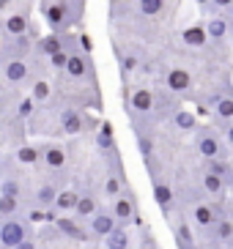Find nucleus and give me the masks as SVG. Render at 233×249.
<instances>
[{
	"instance_id": "1",
	"label": "nucleus",
	"mask_w": 233,
	"mask_h": 249,
	"mask_svg": "<svg viewBox=\"0 0 233 249\" xmlns=\"http://www.w3.org/2000/svg\"><path fill=\"white\" fill-rule=\"evenodd\" d=\"M28 238H30L28 222L17 219V216H8V219H3V225H0V247H3V249H14L17 244L28 241Z\"/></svg>"
},
{
	"instance_id": "2",
	"label": "nucleus",
	"mask_w": 233,
	"mask_h": 249,
	"mask_svg": "<svg viewBox=\"0 0 233 249\" xmlns=\"http://www.w3.org/2000/svg\"><path fill=\"white\" fill-rule=\"evenodd\" d=\"M195 151L203 156V159H219V156H225V145H222V140H219L217 132H212L209 126L197 129V134H195Z\"/></svg>"
},
{
	"instance_id": "3",
	"label": "nucleus",
	"mask_w": 233,
	"mask_h": 249,
	"mask_svg": "<svg viewBox=\"0 0 233 249\" xmlns=\"http://www.w3.org/2000/svg\"><path fill=\"white\" fill-rule=\"evenodd\" d=\"M219 216H222V213H219V208H214V205H209V203H195V205H192V211H190L192 225H195L200 233H209Z\"/></svg>"
},
{
	"instance_id": "4",
	"label": "nucleus",
	"mask_w": 233,
	"mask_h": 249,
	"mask_svg": "<svg viewBox=\"0 0 233 249\" xmlns=\"http://www.w3.org/2000/svg\"><path fill=\"white\" fill-rule=\"evenodd\" d=\"M156 102H154V118L156 121H168V118H173L175 112L181 110V104H178V96L173 93V90H156Z\"/></svg>"
},
{
	"instance_id": "5",
	"label": "nucleus",
	"mask_w": 233,
	"mask_h": 249,
	"mask_svg": "<svg viewBox=\"0 0 233 249\" xmlns=\"http://www.w3.org/2000/svg\"><path fill=\"white\" fill-rule=\"evenodd\" d=\"M154 102H156V96H154L151 88H135L129 96V107L135 112V118H151L154 115Z\"/></svg>"
},
{
	"instance_id": "6",
	"label": "nucleus",
	"mask_w": 233,
	"mask_h": 249,
	"mask_svg": "<svg viewBox=\"0 0 233 249\" xmlns=\"http://www.w3.org/2000/svg\"><path fill=\"white\" fill-rule=\"evenodd\" d=\"M165 88L173 90L175 96H187L192 90V77L187 69H170L165 74Z\"/></svg>"
},
{
	"instance_id": "7",
	"label": "nucleus",
	"mask_w": 233,
	"mask_h": 249,
	"mask_svg": "<svg viewBox=\"0 0 233 249\" xmlns=\"http://www.w3.org/2000/svg\"><path fill=\"white\" fill-rule=\"evenodd\" d=\"M116 227H118V219L113 211H96L91 216V235H96V238H107Z\"/></svg>"
},
{
	"instance_id": "8",
	"label": "nucleus",
	"mask_w": 233,
	"mask_h": 249,
	"mask_svg": "<svg viewBox=\"0 0 233 249\" xmlns=\"http://www.w3.org/2000/svg\"><path fill=\"white\" fill-rule=\"evenodd\" d=\"M113 213H116L118 225H129V222H135V213H137V208H135V200H132V195H118L116 200H113Z\"/></svg>"
},
{
	"instance_id": "9",
	"label": "nucleus",
	"mask_w": 233,
	"mask_h": 249,
	"mask_svg": "<svg viewBox=\"0 0 233 249\" xmlns=\"http://www.w3.org/2000/svg\"><path fill=\"white\" fill-rule=\"evenodd\" d=\"M209 235H212L217 244H222L225 249H233V219L231 216H219V219L214 222V227L209 230Z\"/></svg>"
},
{
	"instance_id": "10",
	"label": "nucleus",
	"mask_w": 233,
	"mask_h": 249,
	"mask_svg": "<svg viewBox=\"0 0 233 249\" xmlns=\"http://www.w3.org/2000/svg\"><path fill=\"white\" fill-rule=\"evenodd\" d=\"M44 17H47V22L52 25L55 30H60V28H66L69 25V3L66 0H58V3H50V6L44 8Z\"/></svg>"
},
{
	"instance_id": "11",
	"label": "nucleus",
	"mask_w": 233,
	"mask_h": 249,
	"mask_svg": "<svg viewBox=\"0 0 233 249\" xmlns=\"http://www.w3.org/2000/svg\"><path fill=\"white\" fill-rule=\"evenodd\" d=\"M66 74L72 77V80H85L88 74H91V58H88V52H72V58H69V66H66Z\"/></svg>"
},
{
	"instance_id": "12",
	"label": "nucleus",
	"mask_w": 233,
	"mask_h": 249,
	"mask_svg": "<svg viewBox=\"0 0 233 249\" xmlns=\"http://www.w3.org/2000/svg\"><path fill=\"white\" fill-rule=\"evenodd\" d=\"M154 200H156V205L162 208V213L168 216L170 211H173V189H170V183L168 181H162V178H154Z\"/></svg>"
},
{
	"instance_id": "13",
	"label": "nucleus",
	"mask_w": 233,
	"mask_h": 249,
	"mask_svg": "<svg viewBox=\"0 0 233 249\" xmlns=\"http://www.w3.org/2000/svg\"><path fill=\"white\" fill-rule=\"evenodd\" d=\"M209 107H212V112L217 118H222V121H231L233 118V93L231 90H219V93L212 96V102H209Z\"/></svg>"
},
{
	"instance_id": "14",
	"label": "nucleus",
	"mask_w": 233,
	"mask_h": 249,
	"mask_svg": "<svg viewBox=\"0 0 233 249\" xmlns=\"http://www.w3.org/2000/svg\"><path fill=\"white\" fill-rule=\"evenodd\" d=\"M200 189H203L206 195H212V197H225L228 183L222 181L219 176H214L212 170L203 167V173H200Z\"/></svg>"
},
{
	"instance_id": "15",
	"label": "nucleus",
	"mask_w": 233,
	"mask_h": 249,
	"mask_svg": "<svg viewBox=\"0 0 233 249\" xmlns=\"http://www.w3.org/2000/svg\"><path fill=\"white\" fill-rule=\"evenodd\" d=\"M52 225H55V230H58V233H63L66 238H74V241H88V238H91V235L82 230V225H77V222L69 219V216H58Z\"/></svg>"
},
{
	"instance_id": "16",
	"label": "nucleus",
	"mask_w": 233,
	"mask_h": 249,
	"mask_svg": "<svg viewBox=\"0 0 233 249\" xmlns=\"http://www.w3.org/2000/svg\"><path fill=\"white\" fill-rule=\"evenodd\" d=\"M44 167L47 170H63L66 167V148L63 145H44Z\"/></svg>"
},
{
	"instance_id": "17",
	"label": "nucleus",
	"mask_w": 233,
	"mask_h": 249,
	"mask_svg": "<svg viewBox=\"0 0 233 249\" xmlns=\"http://www.w3.org/2000/svg\"><path fill=\"white\" fill-rule=\"evenodd\" d=\"M3 77H6V82H22L25 77H28V63L22 58H8L6 66H3Z\"/></svg>"
},
{
	"instance_id": "18",
	"label": "nucleus",
	"mask_w": 233,
	"mask_h": 249,
	"mask_svg": "<svg viewBox=\"0 0 233 249\" xmlns=\"http://www.w3.org/2000/svg\"><path fill=\"white\" fill-rule=\"evenodd\" d=\"M206 170H212L214 176H219L228 186H233V164L225 156H219V159H206Z\"/></svg>"
},
{
	"instance_id": "19",
	"label": "nucleus",
	"mask_w": 233,
	"mask_h": 249,
	"mask_svg": "<svg viewBox=\"0 0 233 249\" xmlns=\"http://www.w3.org/2000/svg\"><path fill=\"white\" fill-rule=\"evenodd\" d=\"M60 129L66 134H80L85 129V121H82V115L77 110H63L60 112Z\"/></svg>"
},
{
	"instance_id": "20",
	"label": "nucleus",
	"mask_w": 233,
	"mask_h": 249,
	"mask_svg": "<svg viewBox=\"0 0 233 249\" xmlns=\"http://www.w3.org/2000/svg\"><path fill=\"white\" fill-rule=\"evenodd\" d=\"M96 211H99V203H96V197L91 195V192H80V200H77V208H74V213H77L80 219H91Z\"/></svg>"
},
{
	"instance_id": "21",
	"label": "nucleus",
	"mask_w": 233,
	"mask_h": 249,
	"mask_svg": "<svg viewBox=\"0 0 233 249\" xmlns=\"http://www.w3.org/2000/svg\"><path fill=\"white\" fill-rule=\"evenodd\" d=\"M132 238H129V230H126V225H118L113 233L104 238V247L107 249H129Z\"/></svg>"
},
{
	"instance_id": "22",
	"label": "nucleus",
	"mask_w": 233,
	"mask_h": 249,
	"mask_svg": "<svg viewBox=\"0 0 233 249\" xmlns=\"http://www.w3.org/2000/svg\"><path fill=\"white\" fill-rule=\"evenodd\" d=\"M17 161H19V164H39V161H44V145L17 148Z\"/></svg>"
},
{
	"instance_id": "23",
	"label": "nucleus",
	"mask_w": 233,
	"mask_h": 249,
	"mask_svg": "<svg viewBox=\"0 0 233 249\" xmlns=\"http://www.w3.org/2000/svg\"><path fill=\"white\" fill-rule=\"evenodd\" d=\"M181 38L187 47H206L209 44V30L200 28V25H192V28H187L181 33Z\"/></svg>"
},
{
	"instance_id": "24",
	"label": "nucleus",
	"mask_w": 233,
	"mask_h": 249,
	"mask_svg": "<svg viewBox=\"0 0 233 249\" xmlns=\"http://www.w3.org/2000/svg\"><path fill=\"white\" fill-rule=\"evenodd\" d=\"M170 124L178 129V132H195L197 129V115L190 110H178L173 118H170Z\"/></svg>"
},
{
	"instance_id": "25",
	"label": "nucleus",
	"mask_w": 233,
	"mask_h": 249,
	"mask_svg": "<svg viewBox=\"0 0 233 249\" xmlns=\"http://www.w3.org/2000/svg\"><path fill=\"white\" fill-rule=\"evenodd\" d=\"M135 137H137V151H140V156L148 161V159L154 156V148H156V145H154V137H151L148 132H143V126H140V124H135Z\"/></svg>"
},
{
	"instance_id": "26",
	"label": "nucleus",
	"mask_w": 233,
	"mask_h": 249,
	"mask_svg": "<svg viewBox=\"0 0 233 249\" xmlns=\"http://www.w3.org/2000/svg\"><path fill=\"white\" fill-rule=\"evenodd\" d=\"M175 247L178 249L197 247V238H195V233H192V227L187 225V222H178V227H175Z\"/></svg>"
},
{
	"instance_id": "27",
	"label": "nucleus",
	"mask_w": 233,
	"mask_h": 249,
	"mask_svg": "<svg viewBox=\"0 0 233 249\" xmlns=\"http://www.w3.org/2000/svg\"><path fill=\"white\" fill-rule=\"evenodd\" d=\"M55 197H58V186L55 183H44L36 189V205L39 208H52L55 205Z\"/></svg>"
},
{
	"instance_id": "28",
	"label": "nucleus",
	"mask_w": 233,
	"mask_h": 249,
	"mask_svg": "<svg viewBox=\"0 0 233 249\" xmlns=\"http://www.w3.org/2000/svg\"><path fill=\"white\" fill-rule=\"evenodd\" d=\"M3 28H6L8 36H25V30H28V17L25 14H8Z\"/></svg>"
},
{
	"instance_id": "29",
	"label": "nucleus",
	"mask_w": 233,
	"mask_h": 249,
	"mask_svg": "<svg viewBox=\"0 0 233 249\" xmlns=\"http://www.w3.org/2000/svg\"><path fill=\"white\" fill-rule=\"evenodd\" d=\"M77 200H80V192L63 189V192H58V197H55V205H52V208H58V211H74V208H77Z\"/></svg>"
},
{
	"instance_id": "30",
	"label": "nucleus",
	"mask_w": 233,
	"mask_h": 249,
	"mask_svg": "<svg viewBox=\"0 0 233 249\" xmlns=\"http://www.w3.org/2000/svg\"><path fill=\"white\" fill-rule=\"evenodd\" d=\"M206 30H209V38L212 41H222V38L228 36V19L225 17H214V19H209V25H206Z\"/></svg>"
},
{
	"instance_id": "31",
	"label": "nucleus",
	"mask_w": 233,
	"mask_h": 249,
	"mask_svg": "<svg viewBox=\"0 0 233 249\" xmlns=\"http://www.w3.org/2000/svg\"><path fill=\"white\" fill-rule=\"evenodd\" d=\"M63 50V36H44L41 38V44H39V52L41 55H55V52H60Z\"/></svg>"
},
{
	"instance_id": "32",
	"label": "nucleus",
	"mask_w": 233,
	"mask_h": 249,
	"mask_svg": "<svg viewBox=\"0 0 233 249\" xmlns=\"http://www.w3.org/2000/svg\"><path fill=\"white\" fill-rule=\"evenodd\" d=\"M19 213V197H8V195H0V216L8 219V216H17Z\"/></svg>"
},
{
	"instance_id": "33",
	"label": "nucleus",
	"mask_w": 233,
	"mask_h": 249,
	"mask_svg": "<svg viewBox=\"0 0 233 249\" xmlns=\"http://www.w3.org/2000/svg\"><path fill=\"white\" fill-rule=\"evenodd\" d=\"M137 8L143 17H156L165 8V0H137Z\"/></svg>"
},
{
	"instance_id": "34",
	"label": "nucleus",
	"mask_w": 233,
	"mask_h": 249,
	"mask_svg": "<svg viewBox=\"0 0 233 249\" xmlns=\"http://www.w3.org/2000/svg\"><path fill=\"white\" fill-rule=\"evenodd\" d=\"M104 195L110 200H116L118 195H124V181L118 176H107V181H104Z\"/></svg>"
},
{
	"instance_id": "35",
	"label": "nucleus",
	"mask_w": 233,
	"mask_h": 249,
	"mask_svg": "<svg viewBox=\"0 0 233 249\" xmlns=\"http://www.w3.org/2000/svg\"><path fill=\"white\" fill-rule=\"evenodd\" d=\"M69 58H72V52H55V55H50V66L55 69V71H66V66H69Z\"/></svg>"
},
{
	"instance_id": "36",
	"label": "nucleus",
	"mask_w": 233,
	"mask_h": 249,
	"mask_svg": "<svg viewBox=\"0 0 233 249\" xmlns=\"http://www.w3.org/2000/svg\"><path fill=\"white\" fill-rule=\"evenodd\" d=\"M0 195H8V197H19L22 195V186L17 178H6V181L0 183Z\"/></svg>"
},
{
	"instance_id": "37",
	"label": "nucleus",
	"mask_w": 233,
	"mask_h": 249,
	"mask_svg": "<svg viewBox=\"0 0 233 249\" xmlns=\"http://www.w3.org/2000/svg\"><path fill=\"white\" fill-rule=\"evenodd\" d=\"M33 99H36V102H47V99H50V82L47 80H36V85H33Z\"/></svg>"
},
{
	"instance_id": "38",
	"label": "nucleus",
	"mask_w": 233,
	"mask_h": 249,
	"mask_svg": "<svg viewBox=\"0 0 233 249\" xmlns=\"http://www.w3.org/2000/svg\"><path fill=\"white\" fill-rule=\"evenodd\" d=\"M96 142H99V148H102L104 154H116V140H113V134H104V132H99V137H96Z\"/></svg>"
},
{
	"instance_id": "39",
	"label": "nucleus",
	"mask_w": 233,
	"mask_h": 249,
	"mask_svg": "<svg viewBox=\"0 0 233 249\" xmlns=\"http://www.w3.org/2000/svg\"><path fill=\"white\" fill-rule=\"evenodd\" d=\"M33 104H36V99H33V96H30V99H22L19 110H17V112H19V118H30V115H33Z\"/></svg>"
},
{
	"instance_id": "40",
	"label": "nucleus",
	"mask_w": 233,
	"mask_h": 249,
	"mask_svg": "<svg viewBox=\"0 0 233 249\" xmlns=\"http://www.w3.org/2000/svg\"><path fill=\"white\" fill-rule=\"evenodd\" d=\"M135 69H137V58H135V55H124V58H121V71L132 74Z\"/></svg>"
},
{
	"instance_id": "41",
	"label": "nucleus",
	"mask_w": 233,
	"mask_h": 249,
	"mask_svg": "<svg viewBox=\"0 0 233 249\" xmlns=\"http://www.w3.org/2000/svg\"><path fill=\"white\" fill-rule=\"evenodd\" d=\"M28 219L33 222V225H39V222H47V211H44V208H33V211L28 213Z\"/></svg>"
},
{
	"instance_id": "42",
	"label": "nucleus",
	"mask_w": 233,
	"mask_h": 249,
	"mask_svg": "<svg viewBox=\"0 0 233 249\" xmlns=\"http://www.w3.org/2000/svg\"><path fill=\"white\" fill-rule=\"evenodd\" d=\"M212 6H214V8H219V11H225V8H231V6H233V0H212Z\"/></svg>"
},
{
	"instance_id": "43",
	"label": "nucleus",
	"mask_w": 233,
	"mask_h": 249,
	"mask_svg": "<svg viewBox=\"0 0 233 249\" xmlns=\"http://www.w3.org/2000/svg\"><path fill=\"white\" fill-rule=\"evenodd\" d=\"M80 44H82V52H91V50H94V41H91V36H80Z\"/></svg>"
},
{
	"instance_id": "44",
	"label": "nucleus",
	"mask_w": 233,
	"mask_h": 249,
	"mask_svg": "<svg viewBox=\"0 0 233 249\" xmlns=\"http://www.w3.org/2000/svg\"><path fill=\"white\" fill-rule=\"evenodd\" d=\"M225 142L233 148V124H228V126H225Z\"/></svg>"
},
{
	"instance_id": "45",
	"label": "nucleus",
	"mask_w": 233,
	"mask_h": 249,
	"mask_svg": "<svg viewBox=\"0 0 233 249\" xmlns=\"http://www.w3.org/2000/svg\"><path fill=\"white\" fill-rule=\"evenodd\" d=\"M14 249H36V244H33V241H30V238H28V241H22V244H17Z\"/></svg>"
},
{
	"instance_id": "46",
	"label": "nucleus",
	"mask_w": 233,
	"mask_h": 249,
	"mask_svg": "<svg viewBox=\"0 0 233 249\" xmlns=\"http://www.w3.org/2000/svg\"><path fill=\"white\" fill-rule=\"evenodd\" d=\"M195 3H197V6H200V8H206V6H212V0H195Z\"/></svg>"
},
{
	"instance_id": "47",
	"label": "nucleus",
	"mask_w": 233,
	"mask_h": 249,
	"mask_svg": "<svg viewBox=\"0 0 233 249\" xmlns=\"http://www.w3.org/2000/svg\"><path fill=\"white\" fill-rule=\"evenodd\" d=\"M110 3H113V6H118V3H126V0H110Z\"/></svg>"
},
{
	"instance_id": "48",
	"label": "nucleus",
	"mask_w": 233,
	"mask_h": 249,
	"mask_svg": "<svg viewBox=\"0 0 233 249\" xmlns=\"http://www.w3.org/2000/svg\"><path fill=\"white\" fill-rule=\"evenodd\" d=\"M228 19H231V22H233V6H231V17H228Z\"/></svg>"
},
{
	"instance_id": "49",
	"label": "nucleus",
	"mask_w": 233,
	"mask_h": 249,
	"mask_svg": "<svg viewBox=\"0 0 233 249\" xmlns=\"http://www.w3.org/2000/svg\"><path fill=\"white\" fill-rule=\"evenodd\" d=\"M228 216H231V219H233V205H231V213H228Z\"/></svg>"
},
{
	"instance_id": "50",
	"label": "nucleus",
	"mask_w": 233,
	"mask_h": 249,
	"mask_svg": "<svg viewBox=\"0 0 233 249\" xmlns=\"http://www.w3.org/2000/svg\"><path fill=\"white\" fill-rule=\"evenodd\" d=\"M0 52H3V38H0Z\"/></svg>"
},
{
	"instance_id": "51",
	"label": "nucleus",
	"mask_w": 233,
	"mask_h": 249,
	"mask_svg": "<svg viewBox=\"0 0 233 249\" xmlns=\"http://www.w3.org/2000/svg\"><path fill=\"white\" fill-rule=\"evenodd\" d=\"M192 249H200V247H192Z\"/></svg>"
},
{
	"instance_id": "52",
	"label": "nucleus",
	"mask_w": 233,
	"mask_h": 249,
	"mask_svg": "<svg viewBox=\"0 0 233 249\" xmlns=\"http://www.w3.org/2000/svg\"><path fill=\"white\" fill-rule=\"evenodd\" d=\"M0 90H3V85H0Z\"/></svg>"
}]
</instances>
